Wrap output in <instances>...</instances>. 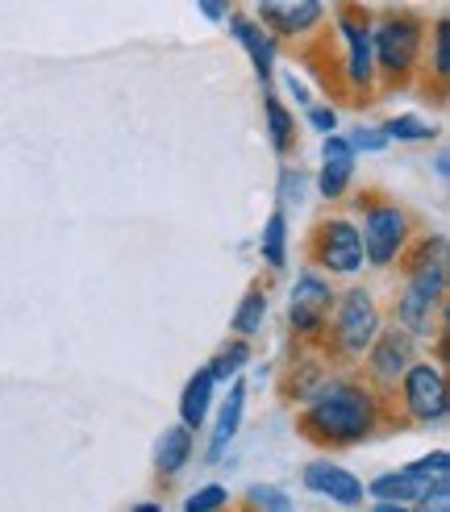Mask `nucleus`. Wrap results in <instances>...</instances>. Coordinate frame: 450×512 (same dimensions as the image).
<instances>
[{
  "label": "nucleus",
  "instance_id": "nucleus-1",
  "mask_svg": "<svg viewBox=\"0 0 450 512\" xmlns=\"http://www.w3.org/2000/svg\"><path fill=\"white\" fill-rule=\"evenodd\" d=\"M305 400H309V408H305V417H300V433L317 446H355L375 429V421H380L375 392L355 379L317 383Z\"/></svg>",
  "mask_w": 450,
  "mask_h": 512
},
{
  "label": "nucleus",
  "instance_id": "nucleus-2",
  "mask_svg": "<svg viewBox=\"0 0 450 512\" xmlns=\"http://www.w3.org/2000/svg\"><path fill=\"white\" fill-rule=\"evenodd\" d=\"M363 209V259L375 263V267H388L405 254V242H409V217L405 209H396L392 200H380V196H367L359 200Z\"/></svg>",
  "mask_w": 450,
  "mask_h": 512
},
{
  "label": "nucleus",
  "instance_id": "nucleus-3",
  "mask_svg": "<svg viewBox=\"0 0 450 512\" xmlns=\"http://www.w3.org/2000/svg\"><path fill=\"white\" fill-rule=\"evenodd\" d=\"M380 334V309L367 288H350L342 300H338V313H334V325H330V338H334V350L346 354V358H363V350L371 346V338Z\"/></svg>",
  "mask_w": 450,
  "mask_h": 512
},
{
  "label": "nucleus",
  "instance_id": "nucleus-4",
  "mask_svg": "<svg viewBox=\"0 0 450 512\" xmlns=\"http://www.w3.org/2000/svg\"><path fill=\"white\" fill-rule=\"evenodd\" d=\"M309 259L317 267H325L330 275H355L363 267V238L359 225H350L342 217L317 221L309 234Z\"/></svg>",
  "mask_w": 450,
  "mask_h": 512
},
{
  "label": "nucleus",
  "instance_id": "nucleus-5",
  "mask_svg": "<svg viewBox=\"0 0 450 512\" xmlns=\"http://www.w3.org/2000/svg\"><path fill=\"white\" fill-rule=\"evenodd\" d=\"M400 404L417 425H438L450 413V396H446V375L430 363H409L400 375Z\"/></svg>",
  "mask_w": 450,
  "mask_h": 512
},
{
  "label": "nucleus",
  "instance_id": "nucleus-6",
  "mask_svg": "<svg viewBox=\"0 0 450 512\" xmlns=\"http://www.w3.org/2000/svg\"><path fill=\"white\" fill-rule=\"evenodd\" d=\"M371 55H375V67H380L384 75L405 80V75L417 67V59H421V21L388 17L371 38Z\"/></svg>",
  "mask_w": 450,
  "mask_h": 512
},
{
  "label": "nucleus",
  "instance_id": "nucleus-7",
  "mask_svg": "<svg viewBox=\"0 0 450 512\" xmlns=\"http://www.w3.org/2000/svg\"><path fill=\"white\" fill-rule=\"evenodd\" d=\"M330 309H334V292L330 284L317 275V271H305L296 279V288H292V325H296V334H321V325L330 321Z\"/></svg>",
  "mask_w": 450,
  "mask_h": 512
},
{
  "label": "nucleus",
  "instance_id": "nucleus-8",
  "mask_svg": "<svg viewBox=\"0 0 450 512\" xmlns=\"http://www.w3.org/2000/svg\"><path fill=\"white\" fill-rule=\"evenodd\" d=\"M363 358H367V375L380 383V388H392V383L405 375V367L413 363V338L396 334V329H388V334H375L371 346L363 350Z\"/></svg>",
  "mask_w": 450,
  "mask_h": 512
},
{
  "label": "nucleus",
  "instance_id": "nucleus-9",
  "mask_svg": "<svg viewBox=\"0 0 450 512\" xmlns=\"http://www.w3.org/2000/svg\"><path fill=\"white\" fill-rule=\"evenodd\" d=\"M255 5H259L263 25L280 38L313 34L321 25V0H255Z\"/></svg>",
  "mask_w": 450,
  "mask_h": 512
},
{
  "label": "nucleus",
  "instance_id": "nucleus-10",
  "mask_svg": "<svg viewBox=\"0 0 450 512\" xmlns=\"http://www.w3.org/2000/svg\"><path fill=\"white\" fill-rule=\"evenodd\" d=\"M305 488L317 492V496H325V500H334V504H346V508L363 500V483L350 475V471L325 463V458H317V463L305 467Z\"/></svg>",
  "mask_w": 450,
  "mask_h": 512
},
{
  "label": "nucleus",
  "instance_id": "nucleus-11",
  "mask_svg": "<svg viewBox=\"0 0 450 512\" xmlns=\"http://www.w3.org/2000/svg\"><path fill=\"white\" fill-rule=\"evenodd\" d=\"M342 34L350 42V59H346V80L355 88H371L375 80V55H371V34H367V21L359 13H346L342 17Z\"/></svg>",
  "mask_w": 450,
  "mask_h": 512
},
{
  "label": "nucleus",
  "instance_id": "nucleus-12",
  "mask_svg": "<svg viewBox=\"0 0 450 512\" xmlns=\"http://www.w3.org/2000/svg\"><path fill=\"white\" fill-rule=\"evenodd\" d=\"M325 163H321V196L325 200H338L342 192H346V184H350V175H355V146H350L346 138H325V155H321Z\"/></svg>",
  "mask_w": 450,
  "mask_h": 512
},
{
  "label": "nucleus",
  "instance_id": "nucleus-13",
  "mask_svg": "<svg viewBox=\"0 0 450 512\" xmlns=\"http://www.w3.org/2000/svg\"><path fill=\"white\" fill-rule=\"evenodd\" d=\"M242 408H246V383H234L230 396H225V404H221L217 429H213V442H209V463H217V458L225 454V446L234 442V433H238V425H242Z\"/></svg>",
  "mask_w": 450,
  "mask_h": 512
},
{
  "label": "nucleus",
  "instance_id": "nucleus-14",
  "mask_svg": "<svg viewBox=\"0 0 450 512\" xmlns=\"http://www.w3.org/2000/svg\"><path fill=\"white\" fill-rule=\"evenodd\" d=\"M396 317H400V325L409 329V334H434V321H438V300H430V296H421V292H413V288H405L400 292V300H396Z\"/></svg>",
  "mask_w": 450,
  "mask_h": 512
},
{
  "label": "nucleus",
  "instance_id": "nucleus-15",
  "mask_svg": "<svg viewBox=\"0 0 450 512\" xmlns=\"http://www.w3.org/2000/svg\"><path fill=\"white\" fill-rule=\"evenodd\" d=\"M230 30H234V38L246 46V55H250V63H255L259 80L267 84V80H271V59H275V46H271V38L259 30L255 21H246V17H234V21H230Z\"/></svg>",
  "mask_w": 450,
  "mask_h": 512
},
{
  "label": "nucleus",
  "instance_id": "nucleus-16",
  "mask_svg": "<svg viewBox=\"0 0 450 512\" xmlns=\"http://www.w3.org/2000/svg\"><path fill=\"white\" fill-rule=\"evenodd\" d=\"M213 388H217V379H213V371H209V367H205V371H196V375L188 379V388H184V396H180V417H184V425H188V429L205 425V413H209Z\"/></svg>",
  "mask_w": 450,
  "mask_h": 512
},
{
  "label": "nucleus",
  "instance_id": "nucleus-17",
  "mask_svg": "<svg viewBox=\"0 0 450 512\" xmlns=\"http://www.w3.org/2000/svg\"><path fill=\"white\" fill-rule=\"evenodd\" d=\"M192 458V429L188 425H171L163 438H159V446H155V463H159V471L163 475H175L184 463Z\"/></svg>",
  "mask_w": 450,
  "mask_h": 512
},
{
  "label": "nucleus",
  "instance_id": "nucleus-18",
  "mask_svg": "<svg viewBox=\"0 0 450 512\" xmlns=\"http://www.w3.org/2000/svg\"><path fill=\"white\" fill-rule=\"evenodd\" d=\"M267 130H271V146L280 150V155H288V150L296 146V121H292V113L280 105L275 96H267Z\"/></svg>",
  "mask_w": 450,
  "mask_h": 512
},
{
  "label": "nucleus",
  "instance_id": "nucleus-19",
  "mask_svg": "<svg viewBox=\"0 0 450 512\" xmlns=\"http://www.w3.org/2000/svg\"><path fill=\"white\" fill-rule=\"evenodd\" d=\"M263 259L271 267H284V259H288V217L280 209H275L271 221L263 225Z\"/></svg>",
  "mask_w": 450,
  "mask_h": 512
},
{
  "label": "nucleus",
  "instance_id": "nucleus-20",
  "mask_svg": "<svg viewBox=\"0 0 450 512\" xmlns=\"http://www.w3.org/2000/svg\"><path fill=\"white\" fill-rule=\"evenodd\" d=\"M263 317H267V296L263 292H250L238 304V313H234V329H238L242 338H250V334H259V329H263Z\"/></svg>",
  "mask_w": 450,
  "mask_h": 512
},
{
  "label": "nucleus",
  "instance_id": "nucleus-21",
  "mask_svg": "<svg viewBox=\"0 0 450 512\" xmlns=\"http://www.w3.org/2000/svg\"><path fill=\"white\" fill-rule=\"evenodd\" d=\"M384 134L396 142H425V138H434V125H425L417 117H396V121H388Z\"/></svg>",
  "mask_w": 450,
  "mask_h": 512
},
{
  "label": "nucleus",
  "instance_id": "nucleus-22",
  "mask_svg": "<svg viewBox=\"0 0 450 512\" xmlns=\"http://www.w3.org/2000/svg\"><path fill=\"white\" fill-rule=\"evenodd\" d=\"M246 358H250V350H246V342H234L230 350H221V354H217V363H213L209 371H213V379L221 383V379H230L234 371H242V363H246Z\"/></svg>",
  "mask_w": 450,
  "mask_h": 512
},
{
  "label": "nucleus",
  "instance_id": "nucleus-23",
  "mask_svg": "<svg viewBox=\"0 0 450 512\" xmlns=\"http://www.w3.org/2000/svg\"><path fill=\"white\" fill-rule=\"evenodd\" d=\"M225 500H230V492H225L221 483H209V488H200L196 496H188L184 508H188V512H213V508H221Z\"/></svg>",
  "mask_w": 450,
  "mask_h": 512
},
{
  "label": "nucleus",
  "instance_id": "nucleus-24",
  "mask_svg": "<svg viewBox=\"0 0 450 512\" xmlns=\"http://www.w3.org/2000/svg\"><path fill=\"white\" fill-rule=\"evenodd\" d=\"M246 504L250 508H271V512H288L292 508V500L284 492H275V488H250V500Z\"/></svg>",
  "mask_w": 450,
  "mask_h": 512
},
{
  "label": "nucleus",
  "instance_id": "nucleus-25",
  "mask_svg": "<svg viewBox=\"0 0 450 512\" xmlns=\"http://www.w3.org/2000/svg\"><path fill=\"white\" fill-rule=\"evenodd\" d=\"M446 42H450V21H438V25H434V71L442 75V80H446V71H450Z\"/></svg>",
  "mask_w": 450,
  "mask_h": 512
},
{
  "label": "nucleus",
  "instance_id": "nucleus-26",
  "mask_svg": "<svg viewBox=\"0 0 450 512\" xmlns=\"http://www.w3.org/2000/svg\"><path fill=\"white\" fill-rule=\"evenodd\" d=\"M309 121H313V130H321V134H334L338 113H334V109H309Z\"/></svg>",
  "mask_w": 450,
  "mask_h": 512
},
{
  "label": "nucleus",
  "instance_id": "nucleus-27",
  "mask_svg": "<svg viewBox=\"0 0 450 512\" xmlns=\"http://www.w3.org/2000/svg\"><path fill=\"white\" fill-rule=\"evenodd\" d=\"M196 5H200V13H205L209 21H221L225 9H230V0H196Z\"/></svg>",
  "mask_w": 450,
  "mask_h": 512
},
{
  "label": "nucleus",
  "instance_id": "nucleus-28",
  "mask_svg": "<svg viewBox=\"0 0 450 512\" xmlns=\"http://www.w3.org/2000/svg\"><path fill=\"white\" fill-rule=\"evenodd\" d=\"M388 142V134H375V130H359L355 134V146H363V150H380Z\"/></svg>",
  "mask_w": 450,
  "mask_h": 512
}]
</instances>
